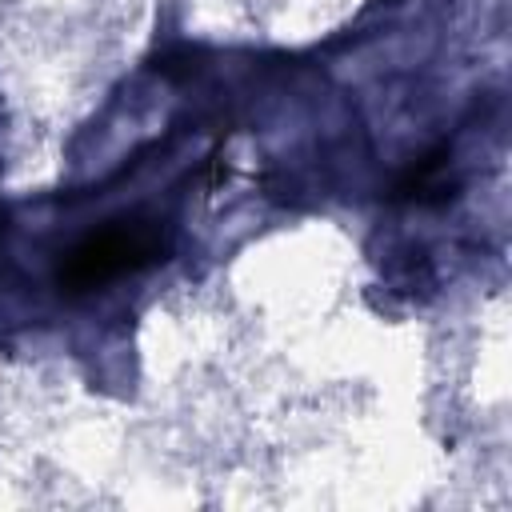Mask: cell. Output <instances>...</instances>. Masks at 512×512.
<instances>
[{
	"label": "cell",
	"instance_id": "6da1fadb",
	"mask_svg": "<svg viewBox=\"0 0 512 512\" xmlns=\"http://www.w3.org/2000/svg\"><path fill=\"white\" fill-rule=\"evenodd\" d=\"M152 256V240L136 236V232H104L96 240H88L84 248L72 252V264H68V280L72 284H96V280H108V276H120L128 268H136L140 260Z\"/></svg>",
	"mask_w": 512,
	"mask_h": 512
}]
</instances>
